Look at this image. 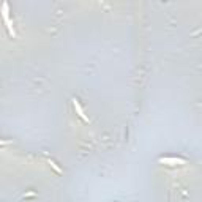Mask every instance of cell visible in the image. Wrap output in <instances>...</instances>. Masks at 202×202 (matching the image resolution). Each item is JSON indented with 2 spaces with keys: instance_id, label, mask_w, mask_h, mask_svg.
<instances>
[{
  "instance_id": "1",
  "label": "cell",
  "mask_w": 202,
  "mask_h": 202,
  "mask_svg": "<svg viewBox=\"0 0 202 202\" xmlns=\"http://www.w3.org/2000/svg\"><path fill=\"white\" fill-rule=\"evenodd\" d=\"M3 19H5V22H6V25H8V30H10V33L14 35L13 27H11V22H10V17H8V5H6V3H3Z\"/></svg>"
},
{
  "instance_id": "2",
  "label": "cell",
  "mask_w": 202,
  "mask_h": 202,
  "mask_svg": "<svg viewBox=\"0 0 202 202\" xmlns=\"http://www.w3.org/2000/svg\"><path fill=\"white\" fill-rule=\"evenodd\" d=\"M73 104H74V109H76V112H78V115L82 118V120H85V122H88V118L85 117V114H84V111H82V107L79 106V103H78V99H73Z\"/></svg>"
},
{
  "instance_id": "3",
  "label": "cell",
  "mask_w": 202,
  "mask_h": 202,
  "mask_svg": "<svg viewBox=\"0 0 202 202\" xmlns=\"http://www.w3.org/2000/svg\"><path fill=\"white\" fill-rule=\"evenodd\" d=\"M161 163H171V164H185L183 160H179V158H163L160 160Z\"/></svg>"
}]
</instances>
